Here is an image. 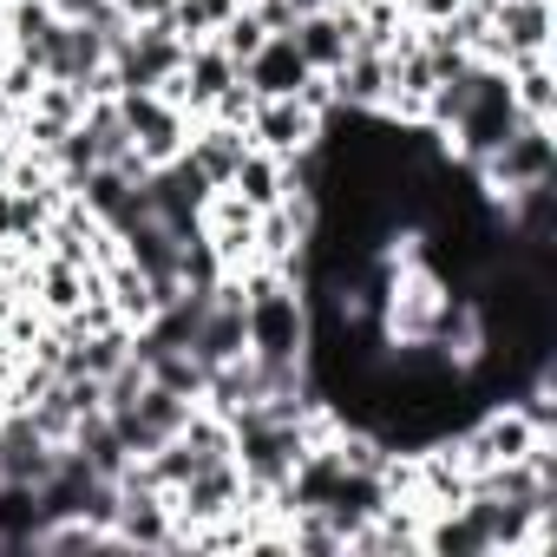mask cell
<instances>
[{
	"label": "cell",
	"mask_w": 557,
	"mask_h": 557,
	"mask_svg": "<svg viewBox=\"0 0 557 557\" xmlns=\"http://www.w3.org/2000/svg\"><path fill=\"white\" fill-rule=\"evenodd\" d=\"M466 177H472L479 197H492V203L511 197V190L550 184V177H557V119H518V132H511L498 151H485Z\"/></svg>",
	"instance_id": "cell-1"
},
{
	"label": "cell",
	"mask_w": 557,
	"mask_h": 557,
	"mask_svg": "<svg viewBox=\"0 0 557 557\" xmlns=\"http://www.w3.org/2000/svg\"><path fill=\"white\" fill-rule=\"evenodd\" d=\"M119 119H125V132H132V151H138L151 171L171 164V158H184V145H190V112L171 106L158 86H125V92H119Z\"/></svg>",
	"instance_id": "cell-2"
},
{
	"label": "cell",
	"mask_w": 557,
	"mask_h": 557,
	"mask_svg": "<svg viewBox=\"0 0 557 557\" xmlns=\"http://www.w3.org/2000/svg\"><path fill=\"white\" fill-rule=\"evenodd\" d=\"M112 544H119V550H177V511H171V492L138 485V479H119Z\"/></svg>",
	"instance_id": "cell-3"
},
{
	"label": "cell",
	"mask_w": 557,
	"mask_h": 557,
	"mask_svg": "<svg viewBox=\"0 0 557 557\" xmlns=\"http://www.w3.org/2000/svg\"><path fill=\"white\" fill-rule=\"evenodd\" d=\"M243 132H249V145H262L275 158H302V151L322 145V119L302 99H256V112H249Z\"/></svg>",
	"instance_id": "cell-4"
},
{
	"label": "cell",
	"mask_w": 557,
	"mask_h": 557,
	"mask_svg": "<svg viewBox=\"0 0 557 557\" xmlns=\"http://www.w3.org/2000/svg\"><path fill=\"white\" fill-rule=\"evenodd\" d=\"M550 34H557L550 0H492V66L518 53H550Z\"/></svg>",
	"instance_id": "cell-5"
},
{
	"label": "cell",
	"mask_w": 557,
	"mask_h": 557,
	"mask_svg": "<svg viewBox=\"0 0 557 557\" xmlns=\"http://www.w3.org/2000/svg\"><path fill=\"white\" fill-rule=\"evenodd\" d=\"M79 119H86V92H79V86H66V79H40V86H34V99L14 112V132H21L27 145L53 151Z\"/></svg>",
	"instance_id": "cell-6"
},
{
	"label": "cell",
	"mask_w": 557,
	"mask_h": 557,
	"mask_svg": "<svg viewBox=\"0 0 557 557\" xmlns=\"http://www.w3.org/2000/svg\"><path fill=\"white\" fill-rule=\"evenodd\" d=\"M289 40H296V53H302L309 73H335L355 53V14H348V0H342V8H322V14H302L289 27Z\"/></svg>",
	"instance_id": "cell-7"
},
{
	"label": "cell",
	"mask_w": 557,
	"mask_h": 557,
	"mask_svg": "<svg viewBox=\"0 0 557 557\" xmlns=\"http://www.w3.org/2000/svg\"><path fill=\"white\" fill-rule=\"evenodd\" d=\"M302 79H309V66H302V53H296L289 34H269V40L243 60V86H249L256 99H296Z\"/></svg>",
	"instance_id": "cell-8"
},
{
	"label": "cell",
	"mask_w": 557,
	"mask_h": 557,
	"mask_svg": "<svg viewBox=\"0 0 557 557\" xmlns=\"http://www.w3.org/2000/svg\"><path fill=\"white\" fill-rule=\"evenodd\" d=\"M329 79H335L342 112H381L387 106V53H374V47H355Z\"/></svg>",
	"instance_id": "cell-9"
},
{
	"label": "cell",
	"mask_w": 557,
	"mask_h": 557,
	"mask_svg": "<svg viewBox=\"0 0 557 557\" xmlns=\"http://www.w3.org/2000/svg\"><path fill=\"white\" fill-rule=\"evenodd\" d=\"M249 151V132L243 125H223V119H190V145H184V158L203 171V184H230V171H236V158Z\"/></svg>",
	"instance_id": "cell-10"
},
{
	"label": "cell",
	"mask_w": 557,
	"mask_h": 557,
	"mask_svg": "<svg viewBox=\"0 0 557 557\" xmlns=\"http://www.w3.org/2000/svg\"><path fill=\"white\" fill-rule=\"evenodd\" d=\"M505 86L518 99L524 119H557V73H550V53H518L505 60Z\"/></svg>",
	"instance_id": "cell-11"
},
{
	"label": "cell",
	"mask_w": 557,
	"mask_h": 557,
	"mask_svg": "<svg viewBox=\"0 0 557 557\" xmlns=\"http://www.w3.org/2000/svg\"><path fill=\"white\" fill-rule=\"evenodd\" d=\"M47 511H40V485L27 479H0V550H34Z\"/></svg>",
	"instance_id": "cell-12"
},
{
	"label": "cell",
	"mask_w": 557,
	"mask_h": 557,
	"mask_svg": "<svg viewBox=\"0 0 557 557\" xmlns=\"http://www.w3.org/2000/svg\"><path fill=\"white\" fill-rule=\"evenodd\" d=\"M230 190H236L249 210H269V203H283V197H289L283 158H275V151H262V145H249V151L236 158V171H230Z\"/></svg>",
	"instance_id": "cell-13"
},
{
	"label": "cell",
	"mask_w": 557,
	"mask_h": 557,
	"mask_svg": "<svg viewBox=\"0 0 557 557\" xmlns=\"http://www.w3.org/2000/svg\"><path fill=\"white\" fill-rule=\"evenodd\" d=\"M210 40H216V47H223V53L236 60V73H243V60H249V53H256V47L269 40V27L256 21V8H236V14H230V21H223L216 34H210Z\"/></svg>",
	"instance_id": "cell-14"
},
{
	"label": "cell",
	"mask_w": 557,
	"mask_h": 557,
	"mask_svg": "<svg viewBox=\"0 0 557 557\" xmlns=\"http://www.w3.org/2000/svg\"><path fill=\"white\" fill-rule=\"evenodd\" d=\"M171 8H177V0H119V14H125L132 27H151V21H171Z\"/></svg>",
	"instance_id": "cell-15"
},
{
	"label": "cell",
	"mask_w": 557,
	"mask_h": 557,
	"mask_svg": "<svg viewBox=\"0 0 557 557\" xmlns=\"http://www.w3.org/2000/svg\"><path fill=\"white\" fill-rule=\"evenodd\" d=\"M47 8L60 14V21H92V14H106L112 0H47Z\"/></svg>",
	"instance_id": "cell-16"
},
{
	"label": "cell",
	"mask_w": 557,
	"mask_h": 557,
	"mask_svg": "<svg viewBox=\"0 0 557 557\" xmlns=\"http://www.w3.org/2000/svg\"><path fill=\"white\" fill-rule=\"evenodd\" d=\"M453 8H466V0H407V14H413V21H446Z\"/></svg>",
	"instance_id": "cell-17"
},
{
	"label": "cell",
	"mask_w": 557,
	"mask_h": 557,
	"mask_svg": "<svg viewBox=\"0 0 557 557\" xmlns=\"http://www.w3.org/2000/svg\"><path fill=\"white\" fill-rule=\"evenodd\" d=\"M0 14H8V0H0Z\"/></svg>",
	"instance_id": "cell-18"
}]
</instances>
